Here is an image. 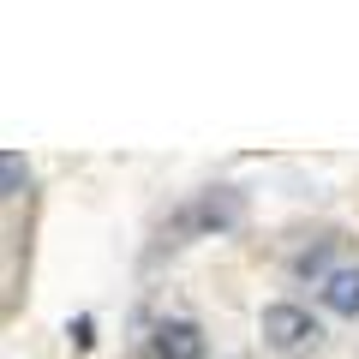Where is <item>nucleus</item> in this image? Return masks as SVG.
Segmentation results:
<instances>
[{
	"instance_id": "1",
	"label": "nucleus",
	"mask_w": 359,
	"mask_h": 359,
	"mask_svg": "<svg viewBox=\"0 0 359 359\" xmlns=\"http://www.w3.org/2000/svg\"><path fill=\"white\" fill-rule=\"evenodd\" d=\"M257 335H264V347H276V353H306V347H318V318H311L306 306H294V299H276V306L257 311Z\"/></svg>"
},
{
	"instance_id": "2",
	"label": "nucleus",
	"mask_w": 359,
	"mask_h": 359,
	"mask_svg": "<svg viewBox=\"0 0 359 359\" xmlns=\"http://www.w3.org/2000/svg\"><path fill=\"white\" fill-rule=\"evenodd\" d=\"M245 222V198L233 192V186H210V192H198V204L180 216V228L186 233H228Z\"/></svg>"
},
{
	"instance_id": "3",
	"label": "nucleus",
	"mask_w": 359,
	"mask_h": 359,
	"mask_svg": "<svg viewBox=\"0 0 359 359\" xmlns=\"http://www.w3.org/2000/svg\"><path fill=\"white\" fill-rule=\"evenodd\" d=\"M150 347H156V359H210V341H204V330L192 318H162L156 335H150Z\"/></svg>"
},
{
	"instance_id": "4",
	"label": "nucleus",
	"mask_w": 359,
	"mask_h": 359,
	"mask_svg": "<svg viewBox=\"0 0 359 359\" xmlns=\"http://www.w3.org/2000/svg\"><path fill=\"white\" fill-rule=\"evenodd\" d=\"M318 299H323V311H335V318H359V269L353 264L330 269L323 287H318Z\"/></svg>"
},
{
	"instance_id": "5",
	"label": "nucleus",
	"mask_w": 359,
	"mask_h": 359,
	"mask_svg": "<svg viewBox=\"0 0 359 359\" xmlns=\"http://www.w3.org/2000/svg\"><path fill=\"white\" fill-rule=\"evenodd\" d=\"M30 186V162H25V150H0V204L6 198H18Z\"/></svg>"
},
{
	"instance_id": "6",
	"label": "nucleus",
	"mask_w": 359,
	"mask_h": 359,
	"mask_svg": "<svg viewBox=\"0 0 359 359\" xmlns=\"http://www.w3.org/2000/svg\"><path fill=\"white\" fill-rule=\"evenodd\" d=\"M66 335H72V353H90V347H96V318H90V311H78V318L66 323Z\"/></svg>"
}]
</instances>
